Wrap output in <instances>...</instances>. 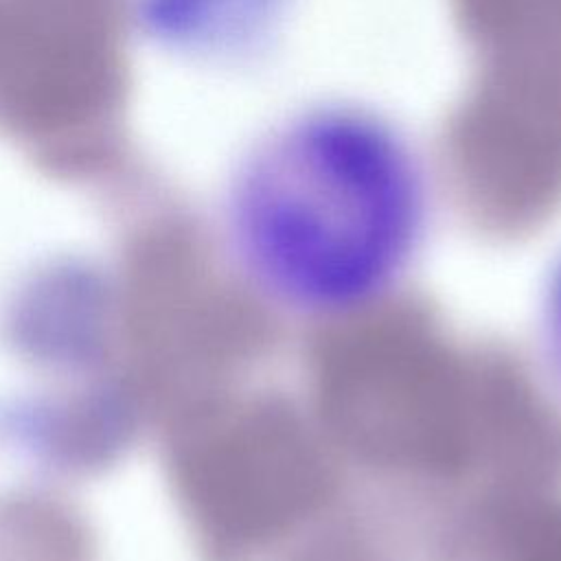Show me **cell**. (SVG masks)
<instances>
[{
  "instance_id": "1",
  "label": "cell",
  "mask_w": 561,
  "mask_h": 561,
  "mask_svg": "<svg viewBox=\"0 0 561 561\" xmlns=\"http://www.w3.org/2000/svg\"><path fill=\"white\" fill-rule=\"evenodd\" d=\"M425 191L421 153L401 127L368 107L322 103L259 145L243 215L283 278L364 280L414 243Z\"/></svg>"
}]
</instances>
